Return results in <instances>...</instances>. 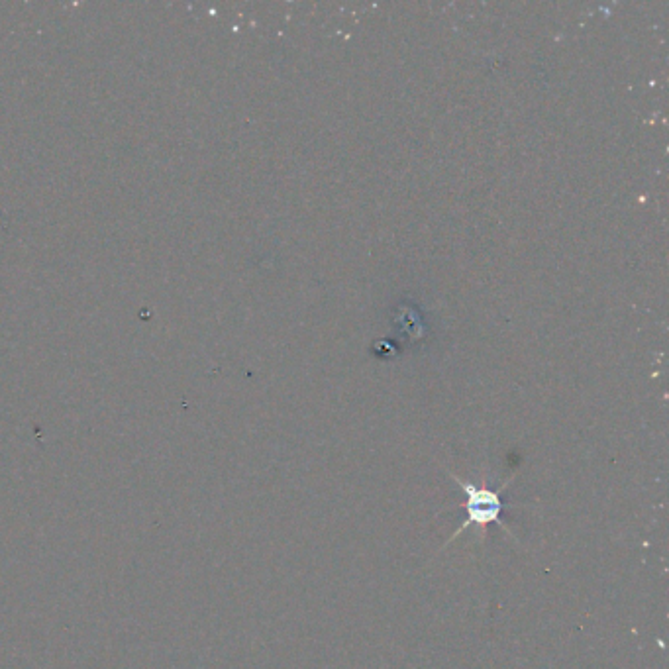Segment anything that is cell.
<instances>
[{
  "label": "cell",
  "mask_w": 669,
  "mask_h": 669,
  "mask_svg": "<svg viewBox=\"0 0 669 669\" xmlns=\"http://www.w3.org/2000/svg\"><path fill=\"white\" fill-rule=\"evenodd\" d=\"M456 481H458V483L462 485V489H464L467 520H465L464 526H462L450 540H454L456 536H460L465 528H469V526H473V524H477V526H481V528H487L489 524L499 522V524L503 526V522H501V515H503V501H501V495H499V493H501L513 479H509L499 491H489V489H485V487H475V485H471V483H465L464 479H460V477H456ZM503 528H505V526H503Z\"/></svg>",
  "instance_id": "6da1fadb"
}]
</instances>
